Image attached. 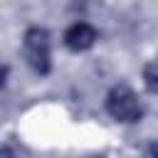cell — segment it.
I'll return each instance as SVG.
<instances>
[{
  "label": "cell",
  "mask_w": 158,
  "mask_h": 158,
  "mask_svg": "<svg viewBox=\"0 0 158 158\" xmlns=\"http://www.w3.org/2000/svg\"><path fill=\"white\" fill-rule=\"evenodd\" d=\"M25 59L32 67V72L37 74H47L49 72V35L42 27H30L25 32Z\"/></svg>",
  "instance_id": "7a4b0ae2"
},
{
  "label": "cell",
  "mask_w": 158,
  "mask_h": 158,
  "mask_svg": "<svg viewBox=\"0 0 158 158\" xmlns=\"http://www.w3.org/2000/svg\"><path fill=\"white\" fill-rule=\"evenodd\" d=\"M143 84H146L148 91L158 94V59H153L143 67Z\"/></svg>",
  "instance_id": "277c9868"
},
{
  "label": "cell",
  "mask_w": 158,
  "mask_h": 158,
  "mask_svg": "<svg viewBox=\"0 0 158 158\" xmlns=\"http://www.w3.org/2000/svg\"><path fill=\"white\" fill-rule=\"evenodd\" d=\"M146 153H151V156H158V143H153V146H148V148H146Z\"/></svg>",
  "instance_id": "5b68a950"
},
{
  "label": "cell",
  "mask_w": 158,
  "mask_h": 158,
  "mask_svg": "<svg viewBox=\"0 0 158 158\" xmlns=\"http://www.w3.org/2000/svg\"><path fill=\"white\" fill-rule=\"evenodd\" d=\"M106 111L116 118V121H123V123H133L143 116V104L141 99L136 96L133 89L128 86H114L106 96Z\"/></svg>",
  "instance_id": "6da1fadb"
},
{
  "label": "cell",
  "mask_w": 158,
  "mask_h": 158,
  "mask_svg": "<svg viewBox=\"0 0 158 158\" xmlns=\"http://www.w3.org/2000/svg\"><path fill=\"white\" fill-rule=\"evenodd\" d=\"M94 42H96V30L86 22H77L64 32V44L72 52H84V49L94 47Z\"/></svg>",
  "instance_id": "3957f363"
}]
</instances>
